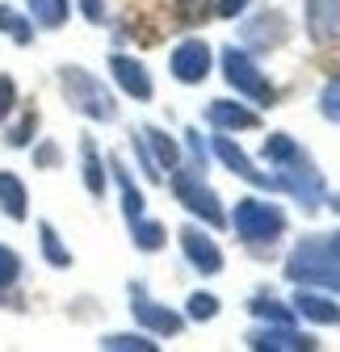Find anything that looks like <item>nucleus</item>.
Instances as JSON below:
<instances>
[{
  "label": "nucleus",
  "instance_id": "1",
  "mask_svg": "<svg viewBox=\"0 0 340 352\" xmlns=\"http://www.w3.org/2000/svg\"><path fill=\"white\" fill-rule=\"evenodd\" d=\"M261 160L273 164V181L281 193H290L294 201H299L307 214H315L328 197V185H323V172L315 168V160L299 147V139L294 135H269L265 147H261Z\"/></svg>",
  "mask_w": 340,
  "mask_h": 352
},
{
  "label": "nucleus",
  "instance_id": "2",
  "mask_svg": "<svg viewBox=\"0 0 340 352\" xmlns=\"http://www.w3.org/2000/svg\"><path fill=\"white\" fill-rule=\"evenodd\" d=\"M219 67H223V80L235 88L244 101H252L257 109L277 105V88H273V80L261 72V63H257V55H252V51H244V47H223V51H219Z\"/></svg>",
  "mask_w": 340,
  "mask_h": 352
},
{
  "label": "nucleus",
  "instance_id": "3",
  "mask_svg": "<svg viewBox=\"0 0 340 352\" xmlns=\"http://www.w3.org/2000/svg\"><path fill=\"white\" fill-rule=\"evenodd\" d=\"M59 88H63V101L84 113L89 122H114L118 118V105H114V93L93 76V72H84L76 63H63L59 67Z\"/></svg>",
  "mask_w": 340,
  "mask_h": 352
},
{
  "label": "nucleus",
  "instance_id": "4",
  "mask_svg": "<svg viewBox=\"0 0 340 352\" xmlns=\"http://www.w3.org/2000/svg\"><path fill=\"white\" fill-rule=\"evenodd\" d=\"M231 227H235V235L244 243L269 248V243H277L286 235V210L277 201H269V197H244L231 210Z\"/></svg>",
  "mask_w": 340,
  "mask_h": 352
},
{
  "label": "nucleus",
  "instance_id": "5",
  "mask_svg": "<svg viewBox=\"0 0 340 352\" xmlns=\"http://www.w3.org/2000/svg\"><path fill=\"white\" fill-rule=\"evenodd\" d=\"M168 185H173V193H177V201L193 214V218H202L206 227H227L231 223V214L223 210V201H219V193L206 185V176L198 172V168H173V176H168Z\"/></svg>",
  "mask_w": 340,
  "mask_h": 352
},
{
  "label": "nucleus",
  "instance_id": "6",
  "mask_svg": "<svg viewBox=\"0 0 340 352\" xmlns=\"http://www.w3.org/2000/svg\"><path fill=\"white\" fill-rule=\"evenodd\" d=\"M131 315H135V323H139L147 336H156V340H173V336L185 331V315H177L173 306L147 298V289H143L139 281L131 285Z\"/></svg>",
  "mask_w": 340,
  "mask_h": 352
},
{
  "label": "nucleus",
  "instance_id": "7",
  "mask_svg": "<svg viewBox=\"0 0 340 352\" xmlns=\"http://www.w3.org/2000/svg\"><path fill=\"white\" fill-rule=\"evenodd\" d=\"M210 155H215L227 172H235L244 185H257V189H277L273 176H269V172H261V168H257V160H252V155H248L235 139H227L223 130H215V139H210Z\"/></svg>",
  "mask_w": 340,
  "mask_h": 352
},
{
  "label": "nucleus",
  "instance_id": "8",
  "mask_svg": "<svg viewBox=\"0 0 340 352\" xmlns=\"http://www.w3.org/2000/svg\"><path fill=\"white\" fill-rule=\"evenodd\" d=\"M210 67H215V51L206 47L202 38H185L173 47V55H168V72H173L177 84H202L210 76Z\"/></svg>",
  "mask_w": 340,
  "mask_h": 352
},
{
  "label": "nucleus",
  "instance_id": "9",
  "mask_svg": "<svg viewBox=\"0 0 340 352\" xmlns=\"http://www.w3.org/2000/svg\"><path fill=\"white\" fill-rule=\"evenodd\" d=\"M177 239H181V252H185L189 269H193L198 277H219V273H223V248L210 239V231H202V227L185 223Z\"/></svg>",
  "mask_w": 340,
  "mask_h": 352
},
{
  "label": "nucleus",
  "instance_id": "10",
  "mask_svg": "<svg viewBox=\"0 0 340 352\" xmlns=\"http://www.w3.org/2000/svg\"><path fill=\"white\" fill-rule=\"evenodd\" d=\"M290 25H286V13L281 9H257V17H248L240 38L248 42V51L252 55H265V51H277L281 42H286Z\"/></svg>",
  "mask_w": 340,
  "mask_h": 352
},
{
  "label": "nucleus",
  "instance_id": "11",
  "mask_svg": "<svg viewBox=\"0 0 340 352\" xmlns=\"http://www.w3.org/2000/svg\"><path fill=\"white\" fill-rule=\"evenodd\" d=\"M252 352H315L319 340L307 336V331H294V323H269V327H257L248 331L244 340Z\"/></svg>",
  "mask_w": 340,
  "mask_h": 352
},
{
  "label": "nucleus",
  "instance_id": "12",
  "mask_svg": "<svg viewBox=\"0 0 340 352\" xmlns=\"http://www.w3.org/2000/svg\"><path fill=\"white\" fill-rule=\"evenodd\" d=\"M109 76H114V84L122 88L126 97H135V101H151L156 97V84H151V72L135 59V55H122V51H114L109 55Z\"/></svg>",
  "mask_w": 340,
  "mask_h": 352
},
{
  "label": "nucleus",
  "instance_id": "13",
  "mask_svg": "<svg viewBox=\"0 0 340 352\" xmlns=\"http://www.w3.org/2000/svg\"><path fill=\"white\" fill-rule=\"evenodd\" d=\"M206 122L223 130V135H240V130H257L261 126V109H252L235 97H219V101H210L206 105Z\"/></svg>",
  "mask_w": 340,
  "mask_h": 352
},
{
  "label": "nucleus",
  "instance_id": "14",
  "mask_svg": "<svg viewBox=\"0 0 340 352\" xmlns=\"http://www.w3.org/2000/svg\"><path fill=\"white\" fill-rule=\"evenodd\" d=\"M286 277L299 281V285H315V289L340 294V260H303V256H290L286 260Z\"/></svg>",
  "mask_w": 340,
  "mask_h": 352
},
{
  "label": "nucleus",
  "instance_id": "15",
  "mask_svg": "<svg viewBox=\"0 0 340 352\" xmlns=\"http://www.w3.org/2000/svg\"><path fill=\"white\" fill-rule=\"evenodd\" d=\"M294 311H299L307 323H315V327H340V306H336V298L328 294V289H315V285H303L299 294H294Z\"/></svg>",
  "mask_w": 340,
  "mask_h": 352
},
{
  "label": "nucleus",
  "instance_id": "16",
  "mask_svg": "<svg viewBox=\"0 0 340 352\" xmlns=\"http://www.w3.org/2000/svg\"><path fill=\"white\" fill-rule=\"evenodd\" d=\"M307 34L319 47L340 42V0H307Z\"/></svg>",
  "mask_w": 340,
  "mask_h": 352
},
{
  "label": "nucleus",
  "instance_id": "17",
  "mask_svg": "<svg viewBox=\"0 0 340 352\" xmlns=\"http://www.w3.org/2000/svg\"><path fill=\"white\" fill-rule=\"evenodd\" d=\"M105 164H109V181L118 185V201H122V214H126V223H135V218H143V206H147V197H143V189L135 185L131 168L122 164V155H109Z\"/></svg>",
  "mask_w": 340,
  "mask_h": 352
},
{
  "label": "nucleus",
  "instance_id": "18",
  "mask_svg": "<svg viewBox=\"0 0 340 352\" xmlns=\"http://www.w3.org/2000/svg\"><path fill=\"white\" fill-rule=\"evenodd\" d=\"M80 181H84V189H89L93 197H105V185H109V164L101 160V151H97V143L84 135L80 139Z\"/></svg>",
  "mask_w": 340,
  "mask_h": 352
},
{
  "label": "nucleus",
  "instance_id": "19",
  "mask_svg": "<svg viewBox=\"0 0 340 352\" xmlns=\"http://www.w3.org/2000/svg\"><path fill=\"white\" fill-rule=\"evenodd\" d=\"M0 210H5V218H13V223H25L30 218V193H25L17 172H0Z\"/></svg>",
  "mask_w": 340,
  "mask_h": 352
},
{
  "label": "nucleus",
  "instance_id": "20",
  "mask_svg": "<svg viewBox=\"0 0 340 352\" xmlns=\"http://www.w3.org/2000/svg\"><path fill=\"white\" fill-rule=\"evenodd\" d=\"M143 139H147V147H151V155H156V164H160L164 172H173V168L181 164V143L168 135V130H160V126H143Z\"/></svg>",
  "mask_w": 340,
  "mask_h": 352
},
{
  "label": "nucleus",
  "instance_id": "21",
  "mask_svg": "<svg viewBox=\"0 0 340 352\" xmlns=\"http://www.w3.org/2000/svg\"><path fill=\"white\" fill-rule=\"evenodd\" d=\"M290 256H303V260H340V231L332 235H307L294 243Z\"/></svg>",
  "mask_w": 340,
  "mask_h": 352
},
{
  "label": "nucleus",
  "instance_id": "22",
  "mask_svg": "<svg viewBox=\"0 0 340 352\" xmlns=\"http://www.w3.org/2000/svg\"><path fill=\"white\" fill-rule=\"evenodd\" d=\"M38 248H42V260L55 264V269H72V252L63 248L59 231L51 223H38Z\"/></svg>",
  "mask_w": 340,
  "mask_h": 352
},
{
  "label": "nucleus",
  "instance_id": "23",
  "mask_svg": "<svg viewBox=\"0 0 340 352\" xmlns=\"http://www.w3.org/2000/svg\"><path fill=\"white\" fill-rule=\"evenodd\" d=\"M248 311L257 315V319H265V323H294V319H299V311H294L290 302H277V298H269V294L252 298V302H248Z\"/></svg>",
  "mask_w": 340,
  "mask_h": 352
},
{
  "label": "nucleus",
  "instance_id": "24",
  "mask_svg": "<svg viewBox=\"0 0 340 352\" xmlns=\"http://www.w3.org/2000/svg\"><path fill=\"white\" fill-rule=\"evenodd\" d=\"M131 239H135L139 252H160L168 243V231H164V223H156V218H135V223H131Z\"/></svg>",
  "mask_w": 340,
  "mask_h": 352
},
{
  "label": "nucleus",
  "instance_id": "25",
  "mask_svg": "<svg viewBox=\"0 0 340 352\" xmlns=\"http://www.w3.org/2000/svg\"><path fill=\"white\" fill-rule=\"evenodd\" d=\"M0 30H5L17 47H30V42H34V21H30L25 13L9 9V5H0Z\"/></svg>",
  "mask_w": 340,
  "mask_h": 352
},
{
  "label": "nucleus",
  "instance_id": "26",
  "mask_svg": "<svg viewBox=\"0 0 340 352\" xmlns=\"http://www.w3.org/2000/svg\"><path fill=\"white\" fill-rule=\"evenodd\" d=\"M101 348L105 352H156L160 340H147V336H135V331H114V336H101Z\"/></svg>",
  "mask_w": 340,
  "mask_h": 352
},
{
  "label": "nucleus",
  "instance_id": "27",
  "mask_svg": "<svg viewBox=\"0 0 340 352\" xmlns=\"http://www.w3.org/2000/svg\"><path fill=\"white\" fill-rule=\"evenodd\" d=\"M21 273H25V264H21V256L13 252V248H5L0 243V302H5V294L21 281Z\"/></svg>",
  "mask_w": 340,
  "mask_h": 352
},
{
  "label": "nucleus",
  "instance_id": "28",
  "mask_svg": "<svg viewBox=\"0 0 340 352\" xmlns=\"http://www.w3.org/2000/svg\"><path fill=\"white\" fill-rule=\"evenodd\" d=\"M34 135H38V113L25 109L17 122H9V130H5V147H30Z\"/></svg>",
  "mask_w": 340,
  "mask_h": 352
},
{
  "label": "nucleus",
  "instance_id": "29",
  "mask_svg": "<svg viewBox=\"0 0 340 352\" xmlns=\"http://www.w3.org/2000/svg\"><path fill=\"white\" fill-rule=\"evenodd\" d=\"M219 298L215 294H206V289H198V294H189V302H185V319H193V323H210L219 315Z\"/></svg>",
  "mask_w": 340,
  "mask_h": 352
},
{
  "label": "nucleus",
  "instance_id": "30",
  "mask_svg": "<svg viewBox=\"0 0 340 352\" xmlns=\"http://www.w3.org/2000/svg\"><path fill=\"white\" fill-rule=\"evenodd\" d=\"M131 147H135V160H139V168H143V176L147 181H164V168L156 164V155H151V147H147V139H143V130H135V139H131Z\"/></svg>",
  "mask_w": 340,
  "mask_h": 352
},
{
  "label": "nucleus",
  "instance_id": "31",
  "mask_svg": "<svg viewBox=\"0 0 340 352\" xmlns=\"http://www.w3.org/2000/svg\"><path fill=\"white\" fill-rule=\"evenodd\" d=\"M206 17H215V0H177V21L181 25H198Z\"/></svg>",
  "mask_w": 340,
  "mask_h": 352
},
{
  "label": "nucleus",
  "instance_id": "32",
  "mask_svg": "<svg viewBox=\"0 0 340 352\" xmlns=\"http://www.w3.org/2000/svg\"><path fill=\"white\" fill-rule=\"evenodd\" d=\"M319 113L340 126V76H332V80L323 84V93H319Z\"/></svg>",
  "mask_w": 340,
  "mask_h": 352
},
{
  "label": "nucleus",
  "instance_id": "33",
  "mask_svg": "<svg viewBox=\"0 0 340 352\" xmlns=\"http://www.w3.org/2000/svg\"><path fill=\"white\" fill-rule=\"evenodd\" d=\"M67 0H47V5H42V13H38V21L47 25V30H59L63 21H67Z\"/></svg>",
  "mask_w": 340,
  "mask_h": 352
},
{
  "label": "nucleus",
  "instance_id": "34",
  "mask_svg": "<svg viewBox=\"0 0 340 352\" xmlns=\"http://www.w3.org/2000/svg\"><path fill=\"white\" fill-rule=\"evenodd\" d=\"M34 164H38V168H59V164H63L59 143H55V139H42V143L34 147Z\"/></svg>",
  "mask_w": 340,
  "mask_h": 352
},
{
  "label": "nucleus",
  "instance_id": "35",
  "mask_svg": "<svg viewBox=\"0 0 340 352\" xmlns=\"http://www.w3.org/2000/svg\"><path fill=\"white\" fill-rule=\"evenodd\" d=\"M17 109V84L9 76H0V122H9Z\"/></svg>",
  "mask_w": 340,
  "mask_h": 352
},
{
  "label": "nucleus",
  "instance_id": "36",
  "mask_svg": "<svg viewBox=\"0 0 340 352\" xmlns=\"http://www.w3.org/2000/svg\"><path fill=\"white\" fill-rule=\"evenodd\" d=\"M76 9H80V17L89 21V25L105 21V0H76Z\"/></svg>",
  "mask_w": 340,
  "mask_h": 352
},
{
  "label": "nucleus",
  "instance_id": "37",
  "mask_svg": "<svg viewBox=\"0 0 340 352\" xmlns=\"http://www.w3.org/2000/svg\"><path fill=\"white\" fill-rule=\"evenodd\" d=\"M185 147H189V155H193V168L206 172V143H202L198 130H185Z\"/></svg>",
  "mask_w": 340,
  "mask_h": 352
},
{
  "label": "nucleus",
  "instance_id": "38",
  "mask_svg": "<svg viewBox=\"0 0 340 352\" xmlns=\"http://www.w3.org/2000/svg\"><path fill=\"white\" fill-rule=\"evenodd\" d=\"M248 5H252V0H215V17L231 21V17H240V13H244Z\"/></svg>",
  "mask_w": 340,
  "mask_h": 352
},
{
  "label": "nucleus",
  "instance_id": "39",
  "mask_svg": "<svg viewBox=\"0 0 340 352\" xmlns=\"http://www.w3.org/2000/svg\"><path fill=\"white\" fill-rule=\"evenodd\" d=\"M25 5H30V13L38 17V13H42V5H47V0H25Z\"/></svg>",
  "mask_w": 340,
  "mask_h": 352
},
{
  "label": "nucleus",
  "instance_id": "40",
  "mask_svg": "<svg viewBox=\"0 0 340 352\" xmlns=\"http://www.w3.org/2000/svg\"><path fill=\"white\" fill-rule=\"evenodd\" d=\"M323 206H332V210H340V193H328V197H323Z\"/></svg>",
  "mask_w": 340,
  "mask_h": 352
}]
</instances>
